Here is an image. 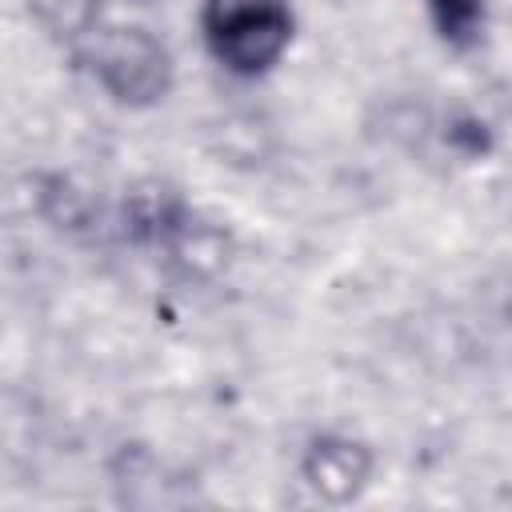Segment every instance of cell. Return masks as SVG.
<instances>
[{"label": "cell", "mask_w": 512, "mask_h": 512, "mask_svg": "<svg viewBox=\"0 0 512 512\" xmlns=\"http://www.w3.org/2000/svg\"><path fill=\"white\" fill-rule=\"evenodd\" d=\"M32 8L40 12V20H44L48 28L76 36V32H80V28L92 20L96 0H32Z\"/></svg>", "instance_id": "4"}, {"label": "cell", "mask_w": 512, "mask_h": 512, "mask_svg": "<svg viewBox=\"0 0 512 512\" xmlns=\"http://www.w3.org/2000/svg\"><path fill=\"white\" fill-rule=\"evenodd\" d=\"M208 52L236 76L268 72L292 40L288 0H204Z\"/></svg>", "instance_id": "1"}, {"label": "cell", "mask_w": 512, "mask_h": 512, "mask_svg": "<svg viewBox=\"0 0 512 512\" xmlns=\"http://www.w3.org/2000/svg\"><path fill=\"white\" fill-rule=\"evenodd\" d=\"M92 72L120 100H156L168 88V56H164V48L152 36L136 32V28L108 32L92 48Z\"/></svg>", "instance_id": "2"}, {"label": "cell", "mask_w": 512, "mask_h": 512, "mask_svg": "<svg viewBox=\"0 0 512 512\" xmlns=\"http://www.w3.org/2000/svg\"><path fill=\"white\" fill-rule=\"evenodd\" d=\"M428 12L436 32L456 48L476 44L484 32V0H428Z\"/></svg>", "instance_id": "3"}]
</instances>
